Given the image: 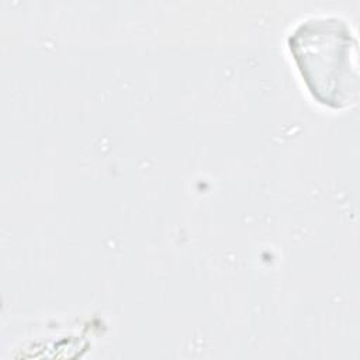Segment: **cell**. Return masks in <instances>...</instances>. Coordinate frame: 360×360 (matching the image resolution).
Masks as SVG:
<instances>
[{
    "label": "cell",
    "instance_id": "1",
    "mask_svg": "<svg viewBox=\"0 0 360 360\" xmlns=\"http://www.w3.org/2000/svg\"><path fill=\"white\" fill-rule=\"evenodd\" d=\"M288 48L312 97L328 107L345 108L357 97V42L349 24L335 15L301 21Z\"/></svg>",
    "mask_w": 360,
    "mask_h": 360
}]
</instances>
